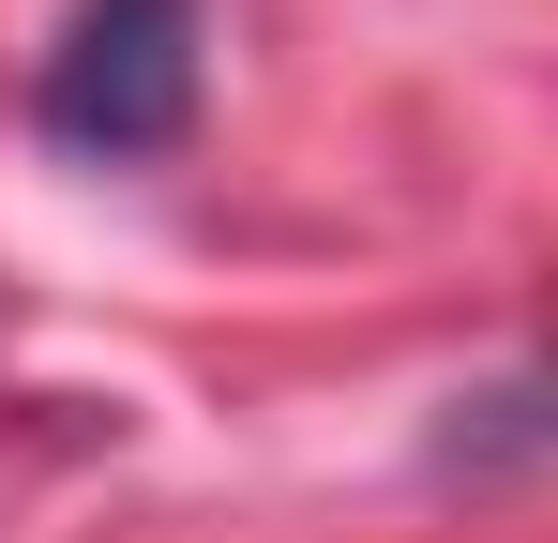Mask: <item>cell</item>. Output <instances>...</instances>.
<instances>
[{"instance_id":"1","label":"cell","mask_w":558,"mask_h":543,"mask_svg":"<svg viewBox=\"0 0 558 543\" xmlns=\"http://www.w3.org/2000/svg\"><path fill=\"white\" fill-rule=\"evenodd\" d=\"M182 90H196V0H76L46 61V121L76 152H151L182 136Z\"/></svg>"}]
</instances>
